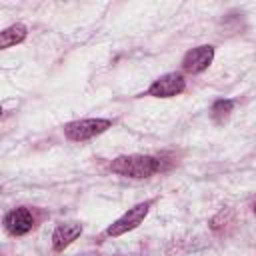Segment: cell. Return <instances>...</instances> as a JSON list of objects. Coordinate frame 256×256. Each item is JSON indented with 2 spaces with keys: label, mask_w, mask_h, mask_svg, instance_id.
<instances>
[{
  "label": "cell",
  "mask_w": 256,
  "mask_h": 256,
  "mask_svg": "<svg viewBox=\"0 0 256 256\" xmlns=\"http://www.w3.org/2000/svg\"><path fill=\"white\" fill-rule=\"evenodd\" d=\"M108 168L114 174L142 180V178H148L160 170V160L150 156V154H122V156L114 158Z\"/></svg>",
  "instance_id": "6da1fadb"
},
{
  "label": "cell",
  "mask_w": 256,
  "mask_h": 256,
  "mask_svg": "<svg viewBox=\"0 0 256 256\" xmlns=\"http://www.w3.org/2000/svg\"><path fill=\"white\" fill-rule=\"evenodd\" d=\"M110 126H112V122L106 118H82V120H74V122L64 124V134L72 142H84V140L100 136Z\"/></svg>",
  "instance_id": "7a4b0ae2"
},
{
  "label": "cell",
  "mask_w": 256,
  "mask_h": 256,
  "mask_svg": "<svg viewBox=\"0 0 256 256\" xmlns=\"http://www.w3.org/2000/svg\"><path fill=\"white\" fill-rule=\"evenodd\" d=\"M150 204H152V202H150V200H146V202H140V204H136V206L128 208V210H126L118 220H114V222L106 228V236L116 238V236H122V234L130 232V230L138 228V226L144 222V218L148 216Z\"/></svg>",
  "instance_id": "3957f363"
},
{
  "label": "cell",
  "mask_w": 256,
  "mask_h": 256,
  "mask_svg": "<svg viewBox=\"0 0 256 256\" xmlns=\"http://www.w3.org/2000/svg\"><path fill=\"white\" fill-rule=\"evenodd\" d=\"M184 88H186V78L182 72H166L150 84L146 94L154 98H172V96L182 94Z\"/></svg>",
  "instance_id": "277c9868"
},
{
  "label": "cell",
  "mask_w": 256,
  "mask_h": 256,
  "mask_svg": "<svg viewBox=\"0 0 256 256\" xmlns=\"http://www.w3.org/2000/svg\"><path fill=\"white\" fill-rule=\"evenodd\" d=\"M212 60H214V46L202 44V46H196L184 54L182 70L188 74H200L212 64Z\"/></svg>",
  "instance_id": "5b68a950"
},
{
  "label": "cell",
  "mask_w": 256,
  "mask_h": 256,
  "mask_svg": "<svg viewBox=\"0 0 256 256\" xmlns=\"http://www.w3.org/2000/svg\"><path fill=\"white\" fill-rule=\"evenodd\" d=\"M4 228L12 236H24L34 228V216L26 206H18L4 216Z\"/></svg>",
  "instance_id": "8992f818"
},
{
  "label": "cell",
  "mask_w": 256,
  "mask_h": 256,
  "mask_svg": "<svg viewBox=\"0 0 256 256\" xmlns=\"http://www.w3.org/2000/svg\"><path fill=\"white\" fill-rule=\"evenodd\" d=\"M82 234V224L80 222H64L58 224L52 232V248L56 252H64L78 236Z\"/></svg>",
  "instance_id": "52a82bcc"
},
{
  "label": "cell",
  "mask_w": 256,
  "mask_h": 256,
  "mask_svg": "<svg viewBox=\"0 0 256 256\" xmlns=\"http://www.w3.org/2000/svg\"><path fill=\"white\" fill-rule=\"evenodd\" d=\"M26 34H28V28H26L24 24H20V22H16V24L4 28V30L0 32V48L6 50V48H10V46H16V44L24 42V40H26Z\"/></svg>",
  "instance_id": "ba28073f"
},
{
  "label": "cell",
  "mask_w": 256,
  "mask_h": 256,
  "mask_svg": "<svg viewBox=\"0 0 256 256\" xmlns=\"http://www.w3.org/2000/svg\"><path fill=\"white\" fill-rule=\"evenodd\" d=\"M234 110V100H216L214 104H212V110H210V114H212V118H214V122H218V124H222L228 116H230V112Z\"/></svg>",
  "instance_id": "9c48e42d"
},
{
  "label": "cell",
  "mask_w": 256,
  "mask_h": 256,
  "mask_svg": "<svg viewBox=\"0 0 256 256\" xmlns=\"http://www.w3.org/2000/svg\"><path fill=\"white\" fill-rule=\"evenodd\" d=\"M80 256H104V254H100V252H84Z\"/></svg>",
  "instance_id": "30bf717a"
},
{
  "label": "cell",
  "mask_w": 256,
  "mask_h": 256,
  "mask_svg": "<svg viewBox=\"0 0 256 256\" xmlns=\"http://www.w3.org/2000/svg\"><path fill=\"white\" fill-rule=\"evenodd\" d=\"M254 214H256V204H254Z\"/></svg>",
  "instance_id": "8fae6325"
}]
</instances>
